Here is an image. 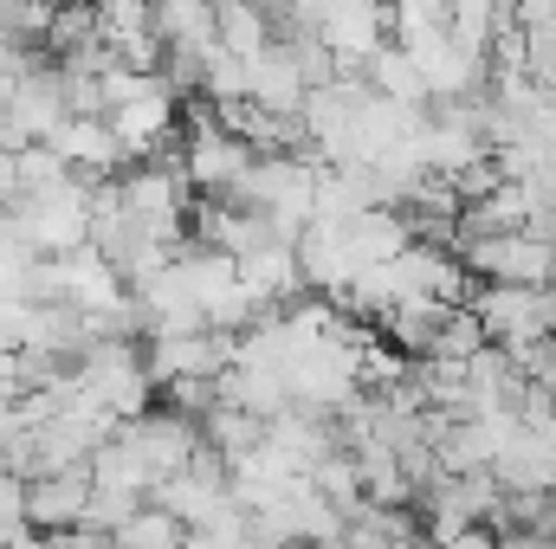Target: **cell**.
I'll return each mask as SVG.
<instances>
[{
  "mask_svg": "<svg viewBox=\"0 0 556 549\" xmlns=\"http://www.w3.org/2000/svg\"><path fill=\"white\" fill-rule=\"evenodd\" d=\"M466 310L479 317L492 349H525L556 336V297L551 291H511V284H472Z\"/></svg>",
  "mask_w": 556,
  "mask_h": 549,
  "instance_id": "cell-1",
  "label": "cell"
},
{
  "mask_svg": "<svg viewBox=\"0 0 556 549\" xmlns=\"http://www.w3.org/2000/svg\"><path fill=\"white\" fill-rule=\"evenodd\" d=\"M247 168H253V149L227 137L214 124V111H194L181 124V181L194 188V201H227Z\"/></svg>",
  "mask_w": 556,
  "mask_h": 549,
  "instance_id": "cell-2",
  "label": "cell"
},
{
  "mask_svg": "<svg viewBox=\"0 0 556 549\" xmlns=\"http://www.w3.org/2000/svg\"><path fill=\"white\" fill-rule=\"evenodd\" d=\"M459 266L472 284H511V291H551L556 284V253L538 246L531 233H492V240H472L459 253Z\"/></svg>",
  "mask_w": 556,
  "mask_h": 549,
  "instance_id": "cell-3",
  "label": "cell"
},
{
  "mask_svg": "<svg viewBox=\"0 0 556 549\" xmlns=\"http://www.w3.org/2000/svg\"><path fill=\"white\" fill-rule=\"evenodd\" d=\"M395 33V7H369V0H330L317 7V46L337 59V78L343 72H363L376 46H389Z\"/></svg>",
  "mask_w": 556,
  "mask_h": 549,
  "instance_id": "cell-4",
  "label": "cell"
},
{
  "mask_svg": "<svg viewBox=\"0 0 556 549\" xmlns=\"http://www.w3.org/2000/svg\"><path fill=\"white\" fill-rule=\"evenodd\" d=\"M117 439L137 452L142 465H149V478H155V485H162V478H181V472H188V459L201 452L194 420L162 413V408H149L142 420H124V426H117Z\"/></svg>",
  "mask_w": 556,
  "mask_h": 549,
  "instance_id": "cell-5",
  "label": "cell"
},
{
  "mask_svg": "<svg viewBox=\"0 0 556 549\" xmlns=\"http://www.w3.org/2000/svg\"><path fill=\"white\" fill-rule=\"evenodd\" d=\"M142 369H149V382H155V388H162V382H220V375L233 369V336L201 330V336L149 343V349H142Z\"/></svg>",
  "mask_w": 556,
  "mask_h": 549,
  "instance_id": "cell-6",
  "label": "cell"
},
{
  "mask_svg": "<svg viewBox=\"0 0 556 549\" xmlns=\"http://www.w3.org/2000/svg\"><path fill=\"white\" fill-rule=\"evenodd\" d=\"M46 149L65 162V175H78V181H91V188H98V181H117V175L130 168L104 117H65V124L46 137Z\"/></svg>",
  "mask_w": 556,
  "mask_h": 549,
  "instance_id": "cell-7",
  "label": "cell"
},
{
  "mask_svg": "<svg viewBox=\"0 0 556 549\" xmlns=\"http://www.w3.org/2000/svg\"><path fill=\"white\" fill-rule=\"evenodd\" d=\"M85 498H91V478H85V472H52V478H26V524H33L39 537L78 531V518H85Z\"/></svg>",
  "mask_w": 556,
  "mask_h": 549,
  "instance_id": "cell-8",
  "label": "cell"
},
{
  "mask_svg": "<svg viewBox=\"0 0 556 549\" xmlns=\"http://www.w3.org/2000/svg\"><path fill=\"white\" fill-rule=\"evenodd\" d=\"M247 104L266 111V117H298L304 85H298V65H291L285 46H266V52L247 65Z\"/></svg>",
  "mask_w": 556,
  "mask_h": 549,
  "instance_id": "cell-9",
  "label": "cell"
},
{
  "mask_svg": "<svg viewBox=\"0 0 556 549\" xmlns=\"http://www.w3.org/2000/svg\"><path fill=\"white\" fill-rule=\"evenodd\" d=\"M343 246L356 253V266H389V259H402L415 240H408V220H402L395 207H363V214L343 227Z\"/></svg>",
  "mask_w": 556,
  "mask_h": 549,
  "instance_id": "cell-10",
  "label": "cell"
},
{
  "mask_svg": "<svg viewBox=\"0 0 556 549\" xmlns=\"http://www.w3.org/2000/svg\"><path fill=\"white\" fill-rule=\"evenodd\" d=\"M149 33L162 52H188L201 59L214 46V7H194V0H175V7H149Z\"/></svg>",
  "mask_w": 556,
  "mask_h": 549,
  "instance_id": "cell-11",
  "label": "cell"
},
{
  "mask_svg": "<svg viewBox=\"0 0 556 549\" xmlns=\"http://www.w3.org/2000/svg\"><path fill=\"white\" fill-rule=\"evenodd\" d=\"M214 46L240 65H253L266 46H273V26H266V7H247V0H227L214 7Z\"/></svg>",
  "mask_w": 556,
  "mask_h": 549,
  "instance_id": "cell-12",
  "label": "cell"
},
{
  "mask_svg": "<svg viewBox=\"0 0 556 549\" xmlns=\"http://www.w3.org/2000/svg\"><path fill=\"white\" fill-rule=\"evenodd\" d=\"M363 85H369L382 104H408V111H420V104H427V85H420V72L408 65V52H402L395 39L369 52V65H363Z\"/></svg>",
  "mask_w": 556,
  "mask_h": 549,
  "instance_id": "cell-13",
  "label": "cell"
},
{
  "mask_svg": "<svg viewBox=\"0 0 556 549\" xmlns=\"http://www.w3.org/2000/svg\"><path fill=\"white\" fill-rule=\"evenodd\" d=\"M479 349H485V330H479V317L459 304V310H446V323L433 330V343H427V356H420V362H446V369H466Z\"/></svg>",
  "mask_w": 556,
  "mask_h": 549,
  "instance_id": "cell-14",
  "label": "cell"
},
{
  "mask_svg": "<svg viewBox=\"0 0 556 549\" xmlns=\"http://www.w3.org/2000/svg\"><path fill=\"white\" fill-rule=\"evenodd\" d=\"M181 544H188V531L168 511H155V505H142L137 518L117 531V549H181Z\"/></svg>",
  "mask_w": 556,
  "mask_h": 549,
  "instance_id": "cell-15",
  "label": "cell"
},
{
  "mask_svg": "<svg viewBox=\"0 0 556 549\" xmlns=\"http://www.w3.org/2000/svg\"><path fill=\"white\" fill-rule=\"evenodd\" d=\"M137 511H142V498H124V491H91V498H85L78 531H91V537H117Z\"/></svg>",
  "mask_w": 556,
  "mask_h": 549,
  "instance_id": "cell-16",
  "label": "cell"
},
{
  "mask_svg": "<svg viewBox=\"0 0 556 549\" xmlns=\"http://www.w3.org/2000/svg\"><path fill=\"white\" fill-rule=\"evenodd\" d=\"M525 78L556 98V20L538 26V33H525Z\"/></svg>",
  "mask_w": 556,
  "mask_h": 549,
  "instance_id": "cell-17",
  "label": "cell"
},
{
  "mask_svg": "<svg viewBox=\"0 0 556 549\" xmlns=\"http://www.w3.org/2000/svg\"><path fill=\"white\" fill-rule=\"evenodd\" d=\"M13 194H20V188H13V155H0V214L13 207Z\"/></svg>",
  "mask_w": 556,
  "mask_h": 549,
  "instance_id": "cell-18",
  "label": "cell"
},
{
  "mask_svg": "<svg viewBox=\"0 0 556 549\" xmlns=\"http://www.w3.org/2000/svg\"><path fill=\"white\" fill-rule=\"evenodd\" d=\"M181 549H233V544H220V537H194V531H188V544Z\"/></svg>",
  "mask_w": 556,
  "mask_h": 549,
  "instance_id": "cell-19",
  "label": "cell"
}]
</instances>
